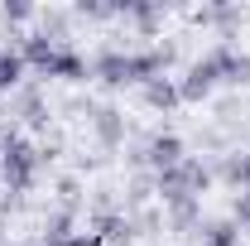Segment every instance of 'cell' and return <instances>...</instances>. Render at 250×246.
<instances>
[{
    "label": "cell",
    "instance_id": "1",
    "mask_svg": "<svg viewBox=\"0 0 250 246\" xmlns=\"http://www.w3.org/2000/svg\"><path fill=\"white\" fill-rule=\"evenodd\" d=\"M173 49H101L92 58V77L106 87H145L168 73Z\"/></svg>",
    "mask_w": 250,
    "mask_h": 246
},
{
    "label": "cell",
    "instance_id": "2",
    "mask_svg": "<svg viewBox=\"0 0 250 246\" xmlns=\"http://www.w3.org/2000/svg\"><path fill=\"white\" fill-rule=\"evenodd\" d=\"M212 188V169L197 159V154H188L183 164H173V169H164L154 174V193L164 203H178V198H202Z\"/></svg>",
    "mask_w": 250,
    "mask_h": 246
},
{
    "label": "cell",
    "instance_id": "3",
    "mask_svg": "<svg viewBox=\"0 0 250 246\" xmlns=\"http://www.w3.org/2000/svg\"><path fill=\"white\" fill-rule=\"evenodd\" d=\"M39 169H43L39 150L15 130V135L5 140V150H0V179H5V188H10V193H29L34 179H39Z\"/></svg>",
    "mask_w": 250,
    "mask_h": 246
},
{
    "label": "cell",
    "instance_id": "4",
    "mask_svg": "<svg viewBox=\"0 0 250 246\" xmlns=\"http://www.w3.org/2000/svg\"><path fill=\"white\" fill-rule=\"evenodd\" d=\"M154 174H164V169H173V164H183L188 159V145L173 135V130H159V135H149L145 140V154H140Z\"/></svg>",
    "mask_w": 250,
    "mask_h": 246
},
{
    "label": "cell",
    "instance_id": "5",
    "mask_svg": "<svg viewBox=\"0 0 250 246\" xmlns=\"http://www.w3.org/2000/svg\"><path fill=\"white\" fill-rule=\"evenodd\" d=\"M217 82H221V73H217V58H212V53H202V58H197L192 68H188V77L178 82V97H183V101H207Z\"/></svg>",
    "mask_w": 250,
    "mask_h": 246
},
{
    "label": "cell",
    "instance_id": "6",
    "mask_svg": "<svg viewBox=\"0 0 250 246\" xmlns=\"http://www.w3.org/2000/svg\"><path fill=\"white\" fill-rule=\"evenodd\" d=\"M207 53L217 58V73H221L226 87H250V53H241V49L226 44V39H221L217 49H207Z\"/></svg>",
    "mask_w": 250,
    "mask_h": 246
},
{
    "label": "cell",
    "instance_id": "7",
    "mask_svg": "<svg viewBox=\"0 0 250 246\" xmlns=\"http://www.w3.org/2000/svg\"><path fill=\"white\" fill-rule=\"evenodd\" d=\"M43 77H62V82H87V77H92V63L82 58L77 49L58 44V49H53V58H48V68H43Z\"/></svg>",
    "mask_w": 250,
    "mask_h": 246
},
{
    "label": "cell",
    "instance_id": "8",
    "mask_svg": "<svg viewBox=\"0 0 250 246\" xmlns=\"http://www.w3.org/2000/svg\"><path fill=\"white\" fill-rule=\"evenodd\" d=\"M92 130H96V140H101V150H121L125 145V111L121 106H96Z\"/></svg>",
    "mask_w": 250,
    "mask_h": 246
},
{
    "label": "cell",
    "instance_id": "9",
    "mask_svg": "<svg viewBox=\"0 0 250 246\" xmlns=\"http://www.w3.org/2000/svg\"><path fill=\"white\" fill-rule=\"evenodd\" d=\"M29 82V68L20 58V44H0V97H15Z\"/></svg>",
    "mask_w": 250,
    "mask_h": 246
},
{
    "label": "cell",
    "instance_id": "10",
    "mask_svg": "<svg viewBox=\"0 0 250 246\" xmlns=\"http://www.w3.org/2000/svg\"><path fill=\"white\" fill-rule=\"evenodd\" d=\"M15 111H20V121L29 125V130H43V125H48V101H43V92H39L34 82H24V87L15 92Z\"/></svg>",
    "mask_w": 250,
    "mask_h": 246
},
{
    "label": "cell",
    "instance_id": "11",
    "mask_svg": "<svg viewBox=\"0 0 250 246\" xmlns=\"http://www.w3.org/2000/svg\"><path fill=\"white\" fill-rule=\"evenodd\" d=\"M212 179H221V184L236 188V193H246V188H250V154H246V150L221 154V164L212 169Z\"/></svg>",
    "mask_w": 250,
    "mask_h": 246
},
{
    "label": "cell",
    "instance_id": "12",
    "mask_svg": "<svg viewBox=\"0 0 250 246\" xmlns=\"http://www.w3.org/2000/svg\"><path fill=\"white\" fill-rule=\"evenodd\" d=\"M116 15H125L135 29L154 34V29H159V20H164V5H154V0H125V5H116Z\"/></svg>",
    "mask_w": 250,
    "mask_h": 246
},
{
    "label": "cell",
    "instance_id": "13",
    "mask_svg": "<svg viewBox=\"0 0 250 246\" xmlns=\"http://www.w3.org/2000/svg\"><path fill=\"white\" fill-rule=\"evenodd\" d=\"M140 97H145V106H149V111H173V106L183 101L173 77H154V82H145V87H140Z\"/></svg>",
    "mask_w": 250,
    "mask_h": 246
},
{
    "label": "cell",
    "instance_id": "14",
    "mask_svg": "<svg viewBox=\"0 0 250 246\" xmlns=\"http://www.w3.org/2000/svg\"><path fill=\"white\" fill-rule=\"evenodd\" d=\"M92 232L101 237V242H116V246H125L130 237H135V222H130V217H121V213H96Z\"/></svg>",
    "mask_w": 250,
    "mask_h": 246
},
{
    "label": "cell",
    "instance_id": "15",
    "mask_svg": "<svg viewBox=\"0 0 250 246\" xmlns=\"http://www.w3.org/2000/svg\"><path fill=\"white\" fill-rule=\"evenodd\" d=\"M202 246H241V227H236L231 217L207 222V227H202Z\"/></svg>",
    "mask_w": 250,
    "mask_h": 246
},
{
    "label": "cell",
    "instance_id": "16",
    "mask_svg": "<svg viewBox=\"0 0 250 246\" xmlns=\"http://www.w3.org/2000/svg\"><path fill=\"white\" fill-rule=\"evenodd\" d=\"M197 217H202V198H178V203H168V222H173V232L197 227Z\"/></svg>",
    "mask_w": 250,
    "mask_h": 246
},
{
    "label": "cell",
    "instance_id": "17",
    "mask_svg": "<svg viewBox=\"0 0 250 246\" xmlns=\"http://www.w3.org/2000/svg\"><path fill=\"white\" fill-rule=\"evenodd\" d=\"M34 15H39V10H34L29 0H5V5H0V20H5V25H29Z\"/></svg>",
    "mask_w": 250,
    "mask_h": 246
},
{
    "label": "cell",
    "instance_id": "18",
    "mask_svg": "<svg viewBox=\"0 0 250 246\" xmlns=\"http://www.w3.org/2000/svg\"><path fill=\"white\" fill-rule=\"evenodd\" d=\"M72 237V213H53L48 217V246H62Z\"/></svg>",
    "mask_w": 250,
    "mask_h": 246
},
{
    "label": "cell",
    "instance_id": "19",
    "mask_svg": "<svg viewBox=\"0 0 250 246\" xmlns=\"http://www.w3.org/2000/svg\"><path fill=\"white\" fill-rule=\"evenodd\" d=\"M77 20H111L116 15V5H101V0H77V10H72Z\"/></svg>",
    "mask_w": 250,
    "mask_h": 246
},
{
    "label": "cell",
    "instance_id": "20",
    "mask_svg": "<svg viewBox=\"0 0 250 246\" xmlns=\"http://www.w3.org/2000/svg\"><path fill=\"white\" fill-rule=\"evenodd\" d=\"M231 222H236V227H250V188H246V193H236V208H231Z\"/></svg>",
    "mask_w": 250,
    "mask_h": 246
},
{
    "label": "cell",
    "instance_id": "21",
    "mask_svg": "<svg viewBox=\"0 0 250 246\" xmlns=\"http://www.w3.org/2000/svg\"><path fill=\"white\" fill-rule=\"evenodd\" d=\"M62 246H101V237H96V232H72Z\"/></svg>",
    "mask_w": 250,
    "mask_h": 246
},
{
    "label": "cell",
    "instance_id": "22",
    "mask_svg": "<svg viewBox=\"0 0 250 246\" xmlns=\"http://www.w3.org/2000/svg\"><path fill=\"white\" fill-rule=\"evenodd\" d=\"M0 116H5V97H0Z\"/></svg>",
    "mask_w": 250,
    "mask_h": 246
}]
</instances>
